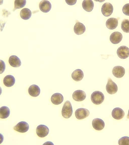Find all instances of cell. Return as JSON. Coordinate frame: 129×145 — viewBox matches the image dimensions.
<instances>
[{
  "label": "cell",
  "mask_w": 129,
  "mask_h": 145,
  "mask_svg": "<svg viewBox=\"0 0 129 145\" xmlns=\"http://www.w3.org/2000/svg\"><path fill=\"white\" fill-rule=\"evenodd\" d=\"M73 113V109L70 102L66 101L62 107L61 114L62 116L65 118H69L71 116Z\"/></svg>",
  "instance_id": "obj_1"
},
{
  "label": "cell",
  "mask_w": 129,
  "mask_h": 145,
  "mask_svg": "<svg viewBox=\"0 0 129 145\" xmlns=\"http://www.w3.org/2000/svg\"><path fill=\"white\" fill-rule=\"evenodd\" d=\"M92 102L94 104L99 105L101 104L104 101V96L101 92L96 91L93 92L91 96Z\"/></svg>",
  "instance_id": "obj_2"
},
{
  "label": "cell",
  "mask_w": 129,
  "mask_h": 145,
  "mask_svg": "<svg viewBox=\"0 0 129 145\" xmlns=\"http://www.w3.org/2000/svg\"><path fill=\"white\" fill-rule=\"evenodd\" d=\"M106 89L108 93L111 94L115 93L117 91L118 87L117 85L110 78H108V79Z\"/></svg>",
  "instance_id": "obj_3"
},
{
  "label": "cell",
  "mask_w": 129,
  "mask_h": 145,
  "mask_svg": "<svg viewBox=\"0 0 129 145\" xmlns=\"http://www.w3.org/2000/svg\"><path fill=\"white\" fill-rule=\"evenodd\" d=\"M117 53L120 58L126 59L129 56V48L125 46H121L118 49Z\"/></svg>",
  "instance_id": "obj_4"
},
{
  "label": "cell",
  "mask_w": 129,
  "mask_h": 145,
  "mask_svg": "<svg viewBox=\"0 0 129 145\" xmlns=\"http://www.w3.org/2000/svg\"><path fill=\"white\" fill-rule=\"evenodd\" d=\"M113 11V7L112 5L109 3H106L102 5L101 12L104 16L108 17L110 16Z\"/></svg>",
  "instance_id": "obj_5"
},
{
  "label": "cell",
  "mask_w": 129,
  "mask_h": 145,
  "mask_svg": "<svg viewBox=\"0 0 129 145\" xmlns=\"http://www.w3.org/2000/svg\"><path fill=\"white\" fill-rule=\"evenodd\" d=\"M37 134L39 137L43 138L47 136L49 132V129L48 127L44 125H38L36 129Z\"/></svg>",
  "instance_id": "obj_6"
},
{
  "label": "cell",
  "mask_w": 129,
  "mask_h": 145,
  "mask_svg": "<svg viewBox=\"0 0 129 145\" xmlns=\"http://www.w3.org/2000/svg\"><path fill=\"white\" fill-rule=\"evenodd\" d=\"M29 128V125L27 122L22 121L18 123L13 128L14 130L19 132L24 133L28 131Z\"/></svg>",
  "instance_id": "obj_7"
},
{
  "label": "cell",
  "mask_w": 129,
  "mask_h": 145,
  "mask_svg": "<svg viewBox=\"0 0 129 145\" xmlns=\"http://www.w3.org/2000/svg\"><path fill=\"white\" fill-rule=\"evenodd\" d=\"M76 118L79 120L84 119L87 117L89 115V112L87 109L80 108L77 109L75 112Z\"/></svg>",
  "instance_id": "obj_8"
},
{
  "label": "cell",
  "mask_w": 129,
  "mask_h": 145,
  "mask_svg": "<svg viewBox=\"0 0 129 145\" xmlns=\"http://www.w3.org/2000/svg\"><path fill=\"white\" fill-rule=\"evenodd\" d=\"M122 35L119 32L115 31L112 33L110 35V40L111 42L114 44H117L121 41Z\"/></svg>",
  "instance_id": "obj_9"
},
{
  "label": "cell",
  "mask_w": 129,
  "mask_h": 145,
  "mask_svg": "<svg viewBox=\"0 0 129 145\" xmlns=\"http://www.w3.org/2000/svg\"><path fill=\"white\" fill-rule=\"evenodd\" d=\"M86 94L84 91L81 90L75 91L72 95L73 99L75 101H81L83 100L86 97Z\"/></svg>",
  "instance_id": "obj_10"
},
{
  "label": "cell",
  "mask_w": 129,
  "mask_h": 145,
  "mask_svg": "<svg viewBox=\"0 0 129 145\" xmlns=\"http://www.w3.org/2000/svg\"><path fill=\"white\" fill-rule=\"evenodd\" d=\"M39 6L40 10L45 13L48 12L51 8V5L50 3L47 0L41 1L39 3Z\"/></svg>",
  "instance_id": "obj_11"
},
{
  "label": "cell",
  "mask_w": 129,
  "mask_h": 145,
  "mask_svg": "<svg viewBox=\"0 0 129 145\" xmlns=\"http://www.w3.org/2000/svg\"><path fill=\"white\" fill-rule=\"evenodd\" d=\"M112 73L115 77L118 78H120L122 77L124 75L125 69L121 66H116L113 68Z\"/></svg>",
  "instance_id": "obj_12"
},
{
  "label": "cell",
  "mask_w": 129,
  "mask_h": 145,
  "mask_svg": "<svg viewBox=\"0 0 129 145\" xmlns=\"http://www.w3.org/2000/svg\"><path fill=\"white\" fill-rule=\"evenodd\" d=\"M75 24L74 28L75 33L77 35H79L83 34L86 30L85 27L82 23L77 20L76 21Z\"/></svg>",
  "instance_id": "obj_13"
},
{
  "label": "cell",
  "mask_w": 129,
  "mask_h": 145,
  "mask_svg": "<svg viewBox=\"0 0 129 145\" xmlns=\"http://www.w3.org/2000/svg\"><path fill=\"white\" fill-rule=\"evenodd\" d=\"M93 127L97 130H100L103 129L105 126L104 121L101 119L96 118L93 120L92 122Z\"/></svg>",
  "instance_id": "obj_14"
},
{
  "label": "cell",
  "mask_w": 129,
  "mask_h": 145,
  "mask_svg": "<svg viewBox=\"0 0 129 145\" xmlns=\"http://www.w3.org/2000/svg\"><path fill=\"white\" fill-rule=\"evenodd\" d=\"M113 117L116 120H120L124 116V112L123 110L119 107L114 108L112 112Z\"/></svg>",
  "instance_id": "obj_15"
},
{
  "label": "cell",
  "mask_w": 129,
  "mask_h": 145,
  "mask_svg": "<svg viewBox=\"0 0 129 145\" xmlns=\"http://www.w3.org/2000/svg\"><path fill=\"white\" fill-rule=\"evenodd\" d=\"M118 19L117 18H111L108 19L106 21V25L109 29L113 30L117 27Z\"/></svg>",
  "instance_id": "obj_16"
},
{
  "label": "cell",
  "mask_w": 129,
  "mask_h": 145,
  "mask_svg": "<svg viewBox=\"0 0 129 145\" xmlns=\"http://www.w3.org/2000/svg\"><path fill=\"white\" fill-rule=\"evenodd\" d=\"M28 91L29 94L30 96L33 97H36L40 94V89L38 85L33 84L29 87Z\"/></svg>",
  "instance_id": "obj_17"
},
{
  "label": "cell",
  "mask_w": 129,
  "mask_h": 145,
  "mask_svg": "<svg viewBox=\"0 0 129 145\" xmlns=\"http://www.w3.org/2000/svg\"><path fill=\"white\" fill-rule=\"evenodd\" d=\"M63 100V95L59 93H57L53 94L51 97V102L55 105H58L61 104Z\"/></svg>",
  "instance_id": "obj_18"
},
{
  "label": "cell",
  "mask_w": 129,
  "mask_h": 145,
  "mask_svg": "<svg viewBox=\"0 0 129 145\" xmlns=\"http://www.w3.org/2000/svg\"><path fill=\"white\" fill-rule=\"evenodd\" d=\"M9 62L11 66L15 67L20 66L21 64L20 59L17 56L15 55L11 56L10 57Z\"/></svg>",
  "instance_id": "obj_19"
},
{
  "label": "cell",
  "mask_w": 129,
  "mask_h": 145,
  "mask_svg": "<svg viewBox=\"0 0 129 145\" xmlns=\"http://www.w3.org/2000/svg\"><path fill=\"white\" fill-rule=\"evenodd\" d=\"M15 80L14 77L11 75L6 76L3 80L4 85L6 87H10L13 86L15 83Z\"/></svg>",
  "instance_id": "obj_20"
},
{
  "label": "cell",
  "mask_w": 129,
  "mask_h": 145,
  "mask_svg": "<svg viewBox=\"0 0 129 145\" xmlns=\"http://www.w3.org/2000/svg\"><path fill=\"white\" fill-rule=\"evenodd\" d=\"M71 76L74 81H79L81 80L84 77V74L82 71L80 69L75 70L72 73Z\"/></svg>",
  "instance_id": "obj_21"
},
{
  "label": "cell",
  "mask_w": 129,
  "mask_h": 145,
  "mask_svg": "<svg viewBox=\"0 0 129 145\" xmlns=\"http://www.w3.org/2000/svg\"><path fill=\"white\" fill-rule=\"evenodd\" d=\"M82 6L83 8L85 11L90 12L92 10L94 5L92 0H84L82 3Z\"/></svg>",
  "instance_id": "obj_22"
},
{
  "label": "cell",
  "mask_w": 129,
  "mask_h": 145,
  "mask_svg": "<svg viewBox=\"0 0 129 145\" xmlns=\"http://www.w3.org/2000/svg\"><path fill=\"white\" fill-rule=\"evenodd\" d=\"M31 12L29 9L25 8L22 9L21 11L20 15L23 19L27 20L29 19L31 16Z\"/></svg>",
  "instance_id": "obj_23"
},
{
  "label": "cell",
  "mask_w": 129,
  "mask_h": 145,
  "mask_svg": "<svg viewBox=\"0 0 129 145\" xmlns=\"http://www.w3.org/2000/svg\"><path fill=\"white\" fill-rule=\"evenodd\" d=\"M10 111L9 108L6 106L1 107L0 108V118L2 119L7 118L9 116Z\"/></svg>",
  "instance_id": "obj_24"
},
{
  "label": "cell",
  "mask_w": 129,
  "mask_h": 145,
  "mask_svg": "<svg viewBox=\"0 0 129 145\" xmlns=\"http://www.w3.org/2000/svg\"><path fill=\"white\" fill-rule=\"evenodd\" d=\"M26 0H15L14 2V8L13 11L14 12L16 10L21 8L25 6L26 4Z\"/></svg>",
  "instance_id": "obj_25"
},
{
  "label": "cell",
  "mask_w": 129,
  "mask_h": 145,
  "mask_svg": "<svg viewBox=\"0 0 129 145\" xmlns=\"http://www.w3.org/2000/svg\"><path fill=\"white\" fill-rule=\"evenodd\" d=\"M121 28L124 32L129 33V20L127 19L123 20L121 22Z\"/></svg>",
  "instance_id": "obj_26"
},
{
  "label": "cell",
  "mask_w": 129,
  "mask_h": 145,
  "mask_svg": "<svg viewBox=\"0 0 129 145\" xmlns=\"http://www.w3.org/2000/svg\"><path fill=\"white\" fill-rule=\"evenodd\" d=\"M118 143L120 145H129V137L124 136L120 138Z\"/></svg>",
  "instance_id": "obj_27"
},
{
  "label": "cell",
  "mask_w": 129,
  "mask_h": 145,
  "mask_svg": "<svg viewBox=\"0 0 129 145\" xmlns=\"http://www.w3.org/2000/svg\"><path fill=\"white\" fill-rule=\"evenodd\" d=\"M122 11L124 14L129 16V3L126 4L123 6Z\"/></svg>",
  "instance_id": "obj_28"
},
{
  "label": "cell",
  "mask_w": 129,
  "mask_h": 145,
  "mask_svg": "<svg viewBox=\"0 0 129 145\" xmlns=\"http://www.w3.org/2000/svg\"><path fill=\"white\" fill-rule=\"evenodd\" d=\"M77 0H65L66 3L70 5H73L76 3Z\"/></svg>",
  "instance_id": "obj_29"
},
{
  "label": "cell",
  "mask_w": 129,
  "mask_h": 145,
  "mask_svg": "<svg viewBox=\"0 0 129 145\" xmlns=\"http://www.w3.org/2000/svg\"><path fill=\"white\" fill-rule=\"evenodd\" d=\"M0 61L2 63V64L1 63V67H2V68H1L0 74H1L2 73H3L5 70V65L4 62L3 60H0Z\"/></svg>",
  "instance_id": "obj_30"
},
{
  "label": "cell",
  "mask_w": 129,
  "mask_h": 145,
  "mask_svg": "<svg viewBox=\"0 0 129 145\" xmlns=\"http://www.w3.org/2000/svg\"><path fill=\"white\" fill-rule=\"evenodd\" d=\"M3 13L2 16H3L4 17H7L9 15L11 14V13L8 11H7L5 9L3 10Z\"/></svg>",
  "instance_id": "obj_31"
},
{
  "label": "cell",
  "mask_w": 129,
  "mask_h": 145,
  "mask_svg": "<svg viewBox=\"0 0 129 145\" xmlns=\"http://www.w3.org/2000/svg\"><path fill=\"white\" fill-rule=\"evenodd\" d=\"M126 118H127V119H129V110H128V114L127 115V116Z\"/></svg>",
  "instance_id": "obj_32"
}]
</instances>
